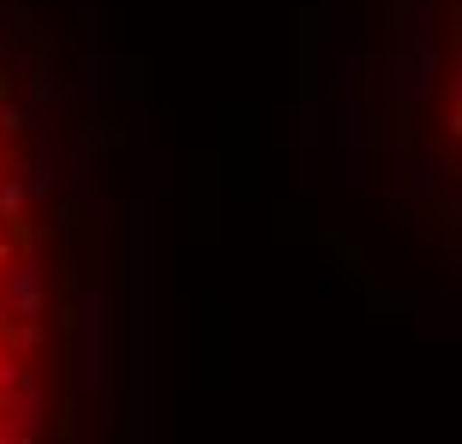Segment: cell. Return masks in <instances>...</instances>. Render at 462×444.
Returning a JSON list of instances; mask_svg holds the SVG:
<instances>
[{"mask_svg": "<svg viewBox=\"0 0 462 444\" xmlns=\"http://www.w3.org/2000/svg\"><path fill=\"white\" fill-rule=\"evenodd\" d=\"M79 319H85V337H79V360L85 366H79V378L85 384H103V301L90 294L85 307H79Z\"/></svg>", "mask_w": 462, "mask_h": 444, "instance_id": "6da1fadb", "label": "cell"}, {"mask_svg": "<svg viewBox=\"0 0 462 444\" xmlns=\"http://www.w3.org/2000/svg\"><path fill=\"white\" fill-rule=\"evenodd\" d=\"M6 294H13V307H18V312H31V307H36V294H42V264H24V271L13 276V289H6Z\"/></svg>", "mask_w": 462, "mask_h": 444, "instance_id": "7a4b0ae2", "label": "cell"}, {"mask_svg": "<svg viewBox=\"0 0 462 444\" xmlns=\"http://www.w3.org/2000/svg\"><path fill=\"white\" fill-rule=\"evenodd\" d=\"M18 210H24V180H6V187H0V217L18 222Z\"/></svg>", "mask_w": 462, "mask_h": 444, "instance_id": "3957f363", "label": "cell"}, {"mask_svg": "<svg viewBox=\"0 0 462 444\" xmlns=\"http://www.w3.org/2000/svg\"><path fill=\"white\" fill-rule=\"evenodd\" d=\"M0 126H6V133H18V126H24V108H18V103H0Z\"/></svg>", "mask_w": 462, "mask_h": 444, "instance_id": "277c9868", "label": "cell"}, {"mask_svg": "<svg viewBox=\"0 0 462 444\" xmlns=\"http://www.w3.org/2000/svg\"><path fill=\"white\" fill-rule=\"evenodd\" d=\"M6 258H13V246H6V240H0V264H6Z\"/></svg>", "mask_w": 462, "mask_h": 444, "instance_id": "5b68a950", "label": "cell"}]
</instances>
